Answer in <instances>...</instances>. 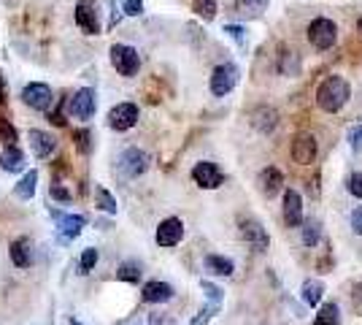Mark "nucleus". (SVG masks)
Returning <instances> with one entry per match:
<instances>
[{"label":"nucleus","mask_w":362,"mask_h":325,"mask_svg":"<svg viewBox=\"0 0 362 325\" xmlns=\"http://www.w3.org/2000/svg\"><path fill=\"white\" fill-rule=\"evenodd\" d=\"M351 87L344 76H327L317 90V106L327 114H338L349 103Z\"/></svg>","instance_id":"f257e3e1"},{"label":"nucleus","mask_w":362,"mask_h":325,"mask_svg":"<svg viewBox=\"0 0 362 325\" xmlns=\"http://www.w3.org/2000/svg\"><path fill=\"white\" fill-rule=\"evenodd\" d=\"M338 41V28L335 22L327 19V16H317L311 25H308V44L317 49V52H327V49L335 47Z\"/></svg>","instance_id":"f03ea898"},{"label":"nucleus","mask_w":362,"mask_h":325,"mask_svg":"<svg viewBox=\"0 0 362 325\" xmlns=\"http://www.w3.org/2000/svg\"><path fill=\"white\" fill-rule=\"evenodd\" d=\"M117 171L124 179H138L149 171V155L138 147H127V149H122L119 160H117Z\"/></svg>","instance_id":"7ed1b4c3"},{"label":"nucleus","mask_w":362,"mask_h":325,"mask_svg":"<svg viewBox=\"0 0 362 325\" xmlns=\"http://www.w3.org/2000/svg\"><path fill=\"white\" fill-rule=\"evenodd\" d=\"M68 114L74 117V120H92L95 117V111H98V93L92 90V87H81V90H76L71 98H68Z\"/></svg>","instance_id":"20e7f679"},{"label":"nucleus","mask_w":362,"mask_h":325,"mask_svg":"<svg viewBox=\"0 0 362 325\" xmlns=\"http://www.w3.org/2000/svg\"><path fill=\"white\" fill-rule=\"evenodd\" d=\"M111 65L117 68L119 76H136L141 71V55L130 44H114L111 47Z\"/></svg>","instance_id":"39448f33"},{"label":"nucleus","mask_w":362,"mask_h":325,"mask_svg":"<svg viewBox=\"0 0 362 325\" xmlns=\"http://www.w3.org/2000/svg\"><path fill=\"white\" fill-rule=\"evenodd\" d=\"M238 79H241V71H238V65H233V62H222V65H216L211 71V93L216 98H225L235 90V84H238Z\"/></svg>","instance_id":"423d86ee"},{"label":"nucleus","mask_w":362,"mask_h":325,"mask_svg":"<svg viewBox=\"0 0 362 325\" xmlns=\"http://www.w3.org/2000/svg\"><path fill=\"white\" fill-rule=\"evenodd\" d=\"M22 101L33 111H49V108L54 106V93H52V87L44 84V81H30L22 90Z\"/></svg>","instance_id":"0eeeda50"},{"label":"nucleus","mask_w":362,"mask_h":325,"mask_svg":"<svg viewBox=\"0 0 362 325\" xmlns=\"http://www.w3.org/2000/svg\"><path fill=\"white\" fill-rule=\"evenodd\" d=\"M74 19H76V25L87 33V35H98L100 28H103V25H100V11H98V6H95L92 0H78V3H76Z\"/></svg>","instance_id":"6e6552de"},{"label":"nucleus","mask_w":362,"mask_h":325,"mask_svg":"<svg viewBox=\"0 0 362 325\" xmlns=\"http://www.w3.org/2000/svg\"><path fill=\"white\" fill-rule=\"evenodd\" d=\"M138 117H141V111H138L136 103H117L108 111V127L117 130V133H124V130L136 127Z\"/></svg>","instance_id":"1a4fd4ad"},{"label":"nucleus","mask_w":362,"mask_h":325,"mask_svg":"<svg viewBox=\"0 0 362 325\" xmlns=\"http://www.w3.org/2000/svg\"><path fill=\"white\" fill-rule=\"evenodd\" d=\"M54 222H57V236H60L62 244L74 241L81 236V231L87 228V217L84 215H60V212H52Z\"/></svg>","instance_id":"9d476101"},{"label":"nucleus","mask_w":362,"mask_h":325,"mask_svg":"<svg viewBox=\"0 0 362 325\" xmlns=\"http://www.w3.org/2000/svg\"><path fill=\"white\" fill-rule=\"evenodd\" d=\"M241 236L243 241L249 244L252 249H257V252H265L268 249V244H271V239H268V231L262 228V222L259 219H252V217H241Z\"/></svg>","instance_id":"9b49d317"},{"label":"nucleus","mask_w":362,"mask_h":325,"mask_svg":"<svg viewBox=\"0 0 362 325\" xmlns=\"http://www.w3.org/2000/svg\"><path fill=\"white\" fill-rule=\"evenodd\" d=\"M192 179L203 190H216V187L225 182V173L211 160H200V163H195V169H192Z\"/></svg>","instance_id":"f8f14e48"},{"label":"nucleus","mask_w":362,"mask_h":325,"mask_svg":"<svg viewBox=\"0 0 362 325\" xmlns=\"http://www.w3.org/2000/svg\"><path fill=\"white\" fill-rule=\"evenodd\" d=\"M184 239V222L179 217H165L160 225H157V233H154V241L160 247H176Z\"/></svg>","instance_id":"ddd939ff"},{"label":"nucleus","mask_w":362,"mask_h":325,"mask_svg":"<svg viewBox=\"0 0 362 325\" xmlns=\"http://www.w3.org/2000/svg\"><path fill=\"white\" fill-rule=\"evenodd\" d=\"M319 155V144L311 133H298L292 139V160L300 166H311Z\"/></svg>","instance_id":"4468645a"},{"label":"nucleus","mask_w":362,"mask_h":325,"mask_svg":"<svg viewBox=\"0 0 362 325\" xmlns=\"http://www.w3.org/2000/svg\"><path fill=\"white\" fill-rule=\"evenodd\" d=\"M284 222H287V228L303 225V195L295 187L284 190Z\"/></svg>","instance_id":"2eb2a0df"},{"label":"nucleus","mask_w":362,"mask_h":325,"mask_svg":"<svg viewBox=\"0 0 362 325\" xmlns=\"http://www.w3.org/2000/svg\"><path fill=\"white\" fill-rule=\"evenodd\" d=\"M28 141H30V152L38 160H44V157H49L57 149V139L52 133H46V130H38V127H33L28 133Z\"/></svg>","instance_id":"dca6fc26"},{"label":"nucleus","mask_w":362,"mask_h":325,"mask_svg":"<svg viewBox=\"0 0 362 325\" xmlns=\"http://www.w3.org/2000/svg\"><path fill=\"white\" fill-rule=\"evenodd\" d=\"M173 295H176V290H173L168 282H160V279L146 282L144 290H141V298H144L146 304H168Z\"/></svg>","instance_id":"f3484780"},{"label":"nucleus","mask_w":362,"mask_h":325,"mask_svg":"<svg viewBox=\"0 0 362 325\" xmlns=\"http://www.w3.org/2000/svg\"><path fill=\"white\" fill-rule=\"evenodd\" d=\"M259 193L265 195V198H273V195H279L281 193V187H284V173L279 169H273V166H268V169L259 173Z\"/></svg>","instance_id":"a211bd4d"},{"label":"nucleus","mask_w":362,"mask_h":325,"mask_svg":"<svg viewBox=\"0 0 362 325\" xmlns=\"http://www.w3.org/2000/svg\"><path fill=\"white\" fill-rule=\"evenodd\" d=\"M8 255H11V263L16 268H28L33 263V241L28 236H19L11 241V247H8Z\"/></svg>","instance_id":"6ab92c4d"},{"label":"nucleus","mask_w":362,"mask_h":325,"mask_svg":"<svg viewBox=\"0 0 362 325\" xmlns=\"http://www.w3.org/2000/svg\"><path fill=\"white\" fill-rule=\"evenodd\" d=\"M252 125H255L259 133H273L276 125H279V111L271 106H259L252 111Z\"/></svg>","instance_id":"aec40b11"},{"label":"nucleus","mask_w":362,"mask_h":325,"mask_svg":"<svg viewBox=\"0 0 362 325\" xmlns=\"http://www.w3.org/2000/svg\"><path fill=\"white\" fill-rule=\"evenodd\" d=\"M0 169L6 171V173H16V171L25 169V155H22V149H16L14 144H8V147L0 152Z\"/></svg>","instance_id":"412c9836"},{"label":"nucleus","mask_w":362,"mask_h":325,"mask_svg":"<svg viewBox=\"0 0 362 325\" xmlns=\"http://www.w3.org/2000/svg\"><path fill=\"white\" fill-rule=\"evenodd\" d=\"M203 266L214 277H233V271H235V263L230 258H225V255H206Z\"/></svg>","instance_id":"4be33fe9"},{"label":"nucleus","mask_w":362,"mask_h":325,"mask_svg":"<svg viewBox=\"0 0 362 325\" xmlns=\"http://www.w3.org/2000/svg\"><path fill=\"white\" fill-rule=\"evenodd\" d=\"M35 190H38V171L33 169L14 185V195L19 201H30L33 195H35Z\"/></svg>","instance_id":"5701e85b"},{"label":"nucleus","mask_w":362,"mask_h":325,"mask_svg":"<svg viewBox=\"0 0 362 325\" xmlns=\"http://www.w3.org/2000/svg\"><path fill=\"white\" fill-rule=\"evenodd\" d=\"M279 71H281V76H298L300 74V55L295 49L284 47L279 55Z\"/></svg>","instance_id":"b1692460"},{"label":"nucleus","mask_w":362,"mask_h":325,"mask_svg":"<svg viewBox=\"0 0 362 325\" xmlns=\"http://www.w3.org/2000/svg\"><path fill=\"white\" fill-rule=\"evenodd\" d=\"M300 293H303V301H305L308 307H317L319 301H322V295H325V282H322V279H305Z\"/></svg>","instance_id":"393cba45"},{"label":"nucleus","mask_w":362,"mask_h":325,"mask_svg":"<svg viewBox=\"0 0 362 325\" xmlns=\"http://www.w3.org/2000/svg\"><path fill=\"white\" fill-rule=\"evenodd\" d=\"M95 206H98L100 212H106V215H117V209H119L117 198H114L103 185H95Z\"/></svg>","instance_id":"a878e982"},{"label":"nucleus","mask_w":362,"mask_h":325,"mask_svg":"<svg viewBox=\"0 0 362 325\" xmlns=\"http://www.w3.org/2000/svg\"><path fill=\"white\" fill-rule=\"evenodd\" d=\"M314 325H341V309H338V304H322L317 312V317H314Z\"/></svg>","instance_id":"bb28decb"},{"label":"nucleus","mask_w":362,"mask_h":325,"mask_svg":"<svg viewBox=\"0 0 362 325\" xmlns=\"http://www.w3.org/2000/svg\"><path fill=\"white\" fill-rule=\"evenodd\" d=\"M319 239H322V225H319V219L303 222V244H305V247H317Z\"/></svg>","instance_id":"cd10ccee"},{"label":"nucleus","mask_w":362,"mask_h":325,"mask_svg":"<svg viewBox=\"0 0 362 325\" xmlns=\"http://www.w3.org/2000/svg\"><path fill=\"white\" fill-rule=\"evenodd\" d=\"M98 261H100V252L95 247H87L78 258V274H90L92 268L98 266Z\"/></svg>","instance_id":"c85d7f7f"},{"label":"nucleus","mask_w":362,"mask_h":325,"mask_svg":"<svg viewBox=\"0 0 362 325\" xmlns=\"http://www.w3.org/2000/svg\"><path fill=\"white\" fill-rule=\"evenodd\" d=\"M141 266L136 263V261H127V263L119 266V271H117V279H122V282H133L136 285L138 279H141Z\"/></svg>","instance_id":"c756f323"},{"label":"nucleus","mask_w":362,"mask_h":325,"mask_svg":"<svg viewBox=\"0 0 362 325\" xmlns=\"http://www.w3.org/2000/svg\"><path fill=\"white\" fill-rule=\"evenodd\" d=\"M192 11H195L200 19L211 22L214 16H216V0H195V3H192Z\"/></svg>","instance_id":"7c9ffc66"},{"label":"nucleus","mask_w":362,"mask_h":325,"mask_svg":"<svg viewBox=\"0 0 362 325\" xmlns=\"http://www.w3.org/2000/svg\"><path fill=\"white\" fill-rule=\"evenodd\" d=\"M219 307H222V304H206L203 309L197 312V317L189 325H209L214 320V317L219 314Z\"/></svg>","instance_id":"2f4dec72"},{"label":"nucleus","mask_w":362,"mask_h":325,"mask_svg":"<svg viewBox=\"0 0 362 325\" xmlns=\"http://www.w3.org/2000/svg\"><path fill=\"white\" fill-rule=\"evenodd\" d=\"M200 287H203V293H206V298H209L211 304H222L225 290H222L219 285H214V282H209V279H203V282H200Z\"/></svg>","instance_id":"473e14b6"},{"label":"nucleus","mask_w":362,"mask_h":325,"mask_svg":"<svg viewBox=\"0 0 362 325\" xmlns=\"http://www.w3.org/2000/svg\"><path fill=\"white\" fill-rule=\"evenodd\" d=\"M122 14L124 16H141L144 14V0H119Z\"/></svg>","instance_id":"72a5a7b5"},{"label":"nucleus","mask_w":362,"mask_h":325,"mask_svg":"<svg viewBox=\"0 0 362 325\" xmlns=\"http://www.w3.org/2000/svg\"><path fill=\"white\" fill-rule=\"evenodd\" d=\"M74 139H76V147H78V152H84V155H87V152H92V133L90 130H76L74 133Z\"/></svg>","instance_id":"f704fd0d"},{"label":"nucleus","mask_w":362,"mask_h":325,"mask_svg":"<svg viewBox=\"0 0 362 325\" xmlns=\"http://www.w3.org/2000/svg\"><path fill=\"white\" fill-rule=\"evenodd\" d=\"M346 187H349V193H351L354 198H362V171H354V173L349 176Z\"/></svg>","instance_id":"c9c22d12"},{"label":"nucleus","mask_w":362,"mask_h":325,"mask_svg":"<svg viewBox=\"0 0 362 325\" xmlns=\"http://www.w3.org/2000/svg\"><path fill=\"white\" fill-rule=\"evenodd\" d=\"M0 141H3V144H14L16 141V130L8 120H0Z\"/></svg>","instance_id":"e433bc0d"},{"label":"nucleus","mask_w":362,"mask_h":325,"mask_svg":"<svg viewBox=\"0 0 362 325\" xmlns=\"http://www.w3.org/2000/svg\"><path fill=\"white\" fill-rule=\"evenodd\" d=\"M349 144H351L354 152H362V125H354L349 130Z\"/></svg>","instance_id":"4c0bfd02"},{"label":"nucleus","mask_w":362,"mask_h":325,"mask_svg":"<svg viewBox=\"0 0 362 325\" xmlns=\"http://www.w3.org/2000/svg\"><path fill=\"white\" fill-rule=\"evenodd\" d=\"M225 33L233 38V41H238V44H246V30H243L241 25H225Z\"/></svg>","instance_id":"58836bf2"},{"label":"nucleus","mask_w":362,"mask_h":325,"mask_svg":"<svg viewBox=\"0 0 362 325\" xmlns=\"http://www.w3.org/2000/svg\"><path fill=\"white\" fill-rule=\"evenodd\" d=\"M243 8H249V11H255V14H262L265 8H268V3L271 0H238Z\"/></svg>","instance_id":"ea45409f"},{"label":"nucleus","mask_w":362,"mask_h":325,"mask_svg":"<svg viewBox=\"0 0 362 325\" xmlns=\"http://www.w3.org/2000/svg\"><path fill=\"white\" fill-rule=\"evenodd\" d=\"M49 195H52V198H57V201H71V193H68L60 182H54V185L49 187Z\"/></svg>","instance_id":"a19ab883"},{"label":"nucleus","mask_w":362,"mask_h":325,"mask_svg":"<svg viewBox=\"0 0 362 325\" xmlns=\"http://www.w3.org/2000/svg\"><path fill=\"white\" fill-rule=\"evenodd\" d=\"M351 304H354V312L362 314V282H357V285L351 287Z\"/></svg>","instance_id":"79ce46f5"},{"label":"nucleus","mask_w":362,"mask_h":325,"mask_svg":"<svg viewBox=\"0 0 362 325\" xmlns=\"http://www.w3.org/2000/svg\"><path fill=\"white\" fill-rule=\"evenodd\" d=\"M351 231L362 236V206H357L354 212H351Z\"/></svg>","instance_id":"37998d69"},{"label":"nucleus","mask_w":362,"mask_h":325,"mask_svg":"<svg viewBox=\"0 0 362 325\" xmlns=\"http://www.w3.org/2000/svg\"><path fill=\"white\" fill-rule=\"evenodd\" d=\"M149 323L151 325H170V320H165L163 314H149Z\"/></svg>","instance_id":"c03bdc74"},{"label":"nucleus","mask_w":362,"mask_h":325,"mask_svg":"<svg viewBox=\"0 0 362 325\" xmlns=\"http://www.w3.org/2000/svg\"><path fill=\"white\" fill-rule=\"evenodd\" d=\"M3 98H6V81L0 76V103H3Z\"/></svg>","instance_id":"a18cd8bd"},{"label":"nucleus","mask_w":362,"mask_h":325,"mask_svg":"<svg viewBox=\"0 0 362 325\" xmlns=\"http://www.w3.org/2000/svg\"><path fill=\"white\" fill-rule=\"evenodd\" d=\"M357 33H360V41H362V16H360V22H357Z\"/></svg>","instance_id":"49530a36"},{"label":"nucleus","mask_w":362,"mask_h":325,"mask_svg":"<svg viewBox=\"0 0 362 325\" xmlns=\"http://www.w3.org/2000/svg\"><path fill=\"white\" fill-rule=\"evenodd\" d=\"M71 325H81V323H76V320H71Z\"/></svg>","instance_id":"de8ad7c7"}]
</instances>
